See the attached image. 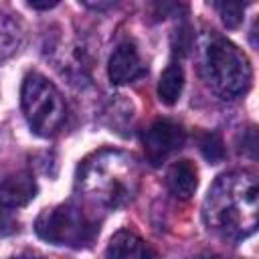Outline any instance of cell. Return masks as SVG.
<instances>
[{"label":"cell","instance_id":"e0dca14e","mask_svg":"<svg viewBox=\"0 0 259 259\" xmlns=\"http://www.w3.org/2000/svg\"><path fill=\"white\" fill-rule=\"evenodd\" d=\"M12 259H45V257H40V255H20V257H12Z\"/></svg>","mask_w":259,"mask_h":259},{"label":"cell","instance_id":"3957f363","mask_svg":"<svg viewBox=\"0 0 259 259\" xmlns=\"http://www.w3.org/2000/svg\"><path fill=\"white\" fill-rule=\"evenodd\" d=\"M202 77L221 99H235L251 85V67L247 57L227 38L208 32L202 42Z\"/></svg>","mask_w":259,"mask_h":259},{"label":"cell","instance_id":"6da1fadb","mask_svg":"<svg viewBox=\"0 0 259 259\" xmlns=\"http://www.w3.org/2000/svg\"><path fill=\"white\" fill-rule=\"evenodd\" d=\"M208 229L241 241L257 227V178L251 172H227L214 180L202 204Z\"/></svg>","mask_w":259,"mask_h":259},{"label":"cell","instance_id":"30bf717a","mask_svg":"<svg viewBox=\"0 0 259 259\" xmlns=\"http://www.w3.org/2000/svg\"><path fill=\"white\" fill-rule=\"evenodd\" d=\"M166 182H168V188L172 190V194H176L178 198H190L198 184L196 168L188 160H178L170 166Z\"/></svg>","mask_w":259,"mask_h":259},{"label":"cell","instance_id":"277c9868","mask_svg":"<svg viewBox=\"0 0 259 259\" xmlns=\"http://www.w3.org/2000/svg\"><path fill=\"white\" fill-rule=\"evenodd\" d=\"M22 111L38 136H53L65 123L67 107L59 89L40 73H28L20 91Z\"/></svg>","mask_w":259,"mask_h":259},{"label":"cell","instance_id":"7c38bea8","mask_svg":"<svg viewBox=\"0 0 259 259\" xmlns=\"http://www.w3.org/2000/svg\"><path fill=\"white\" fill-rule=\"evenodd\" d=\"M20 38H22V30L18 20L10 12H4L0 8V61L8 59L18 49Z\"/></svg>","mask_w":259,"mask_h":259},{"label":"cell","instance_id":"5bb4252c","mask_svg":"<svg viewBox=\"0 0 259 259\" xmlns=\"http://www.w3.org/2000/svg\"><path fill=\"white\" fill-rule=\"evenodd\" d=\"M221 12V18L223 22L227 24V28H237L243 20V12H245V6L243 4H237V2H223V4H214Z\"/></svg>","mask_w":259,"mask_h":259},{"label":"cell","instance_id":"ba28073f","mask_svg":"<svg viewBox=\"0 0 259 259\" xmlns=\"http://www.w3.org/2000/svg\"><path fill=\"white\" fill-rule=\"evenodd\" d=\"M34 196H36V180L30 172H14V174H8L0 182V206L2 208L24 206Z\"/></svg>","mask_w":259,"mask_h":259},{"label":"cell","instance_id":"4fadbf2b","mask_svg":"<svg viewBox=\"0 0 259 259\" xmlns=\"http://www.w3.org/2000/svg\"><path fill=\"white\" fill-rule=\"evenodd\" d=\"M198 148H200V154L210 162V164H217L225 158V146H223V140L217 132H204L200 134L198 138Z\"/></svg>","mask_w":259,"mask_h":259},{"label":"cell","instance_id":"9a60e30c","mask_svg":"<svg viewBox=\"0 0 259 259\" xmlns=\"http://www.w3.org/2000/svg\"><path fill=\"white\" fill-rule=\"evenodd\" d=\"M16 229L14 221H10L6 214H0V235H6V233H12Z\"/></svg>","mask_w":259,"mask_h":259},{"label":"cell","instance_id":"52a82bcc","mask_svg":"<svg viewBox=\"0 0 259 259\" xmlns=\"http://www.w3.org/2000/svg\"><path fill=\"white\" fill-rule=\"evenodd\" d=\"M144 71H146V67L142 65L136 45L132 40L119 42L109 57V67H107L109 81L113 85H123V83L138 79L140 75H144Z\"/></svg>","mask_w":259,"mask_h":259},{"label":"cell","instance_id":"2e32d148","mask_svg":"<svg viewBox=\"0 0 259 259\" xmlns=\"http://www.w3.org/2000/svg\"><path fill=\"white\" fill-rule=\"evenodd\" d=\"M28 6H30V8H36V10H47V8L57 6V2H42V4H38V2H28Z\"/></svg>","mask_w":259,"mask_h":259},{"label":"cell","instance_id":"5b68a950","mask_svg":"<svg viewBox=\"0 0 259 259\" xmlns=\"http://www.w3.org/2000/svg\"><path fill=\"white\" fill-rule=\"evenodd\" d=\"M36 235L51 245L87 247L99 233L97 223L77 204H59L47 208L34 221Z\"/></svg>","mask_w":259,"mask_h":259},{"label":"cell","instance_id":"9c48e42d","mask_svg":"<svg viewBox=\"0 0 259 259\" xmlns=\"http://www.w3.org/2000/svg\"><path fill=\"white\" fill-rule=\"evenodd\" d=\"M154 249L136 233L132 231H119L111 237L105 259H154Z\"/></svg>","mask_w":259,"mask_h":259},{"label":"cell","instance_id":"8fae6325","mask_svg":"<svg viewBox=\"0 0 259 259\" xmlns=\"http://www.w3.org/2000/svg\"><path fill=\"white\" fill-rule=\"evenodd\" d=\"M184 87V73L178 63H170L158 81V97L166 105H174Z\"/></svg>","mask_w":259,"mask_h":259},{"label":"cell","instance_id":"8992f818","mask_svg":"<svg viewBox=\"0 0 259 259\" xmlns=\"http://www.w3.org/2000/svg\"><path fill=\"white\" fill-rule=\"evenodd\" d=\"M186 134L180 123L172 119H156L144 134L146 158L152 166H160L170 154L182 148Z\"/></svg>","mask_w":259,"mask_h":259},{"label":"cell","instance_id":"7a4b0ae2","mask_svg":"<svg viewBox=\"0 0 259 259\" xmlns=\"http://www.w3.org/2000/svg\"><path fill=\"white\" fill-rule=\"evenodd\" d=\"M77 186L91 200L115 208L127 202L138 186V168L132 156L121 152H99L79 168Z\"/></svg>","mask_w":259,"mask_h":259}]
</instances>
